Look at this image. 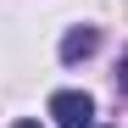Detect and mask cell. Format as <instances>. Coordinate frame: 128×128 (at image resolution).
Returning <instances> with one entry per match:
<instances>
[{
  "mask_svg": "<svg viewBox=\"0 0 128 128\" xmlns=\"http://www.w3.org/2000/svg\"><path fill=\"white\" fill-rule=\"evenodd\" d=\"M50 117H56V128H89L95 122V100L84 89H56L50 95Z\"/></svg>",
  "mask_w": 128,
  "mask_h": 128,
  "instance_id": "obj_1",
  "label": "cell"
},
{
  "mask_svg": "<svg viewBox=\"0 0 128 128\" xmlns=\"http://www.w3.org/2000/svg\"><path fill=\"white\" fill-rule=\"evenodd\" d=\"M95 45H100V34H95V28H72L67 39H61V61H78V56H89Z\"/></svg>",
  "mask_w": 128,
  "mask_h": 128,
  "instance_id": "obj_2",
  "label": "cell"
},
{
  "mask_svg": "<svg viewBox=\"0 0 128 128\" xmlns=\"http://www.w3.org/2000/svg\"><path fill=\"white\" fill-rule=\"evenodd\" d=\"M17 128H39V122H17Z\"/></svg>",
  "mask_w": 128,
  "mask_h": 128,
  "instance_id": "obj_3",
  "label": "cell"
}]
</instances>
